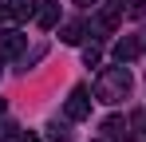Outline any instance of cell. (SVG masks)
I'll list each match as a JSON object with an SVG mask.
<instances>
[{
  "instance_id": "cell-4",
  "label": "cell",
  "mask_w": 146,
  "mask_h": 142,
  "mask_svg": "<svg viewBox=\"0 0 146 142\" xmlns=\"http://www.w3.org/2000/svg\"><path fill=\"white\" fill-rule=\"evenodd\" d=\"M119 24H122V4H107L95 20H91V32H115Z\"/></svg>"
},
{
  "instance_id": "cell-16",
  "label": "cell",
  "mask_w": 146,
  "mask_h": 142,
  "mask_svg": "<svg viewBox=\"0 0 146 142\" xmlns=\"http://www.w3.org/2000/svg\"><path fill=\"white\" fill-rule=\"evenodd\" d=\"M0 71H4V55H0Z\"/></svg>"
},
{
  "instance_id": "cell-10",
  "label": "cell",
  "mask_w": 146,
  "mask_h": 142,
  "mask_svg": "<svg viewBox=\"0 0 146 142\" xmlns=\"http://www.w3.org/2000/svg\"><path fill=\"white\" fill-rule=\"evenodd\" d=\"M0 138H4V142H20L24 134H20V126H16V122H4V126H0Z\"/></svg>"
},
{
  "instance_id": "cell-13",
  "label": "cell",
  "mask_w": 146,
  "mask_h": 142,
  "mask_svg": "<svg viewBox=\"0 0 146 142\" xmlns=\"http://www.w3.org/2000/svg\"><path fill=\"white\" fill-rule=\"evenodd\" d=\"M20 142H44V138H36V134H24V138H20Z\"/></svg>"
},
{
  "instance_id": "cell-8",
  "label": "cell",
  "mask_w": 146,
  "mask_h": 142,
  "mask_svg": "<svg viewBox=\"0 0 146 142\" xmlns=\"http://www.w3.org/2000/svg\"><path fill=\"white\" fill-rule=\"evenodd\" d=\"M103 134H107V138H122V134H126V118H119V115L103 118Z\"/></svg>"
},
{
  "instance_id": "cell-3",
  "label": "cell",
  "mask_w": 146,
  "mask_h": 142,
  "mask_svg": "<svg viewBox=\"0 0 146 142\" xmlns=\"http://www.w3.org/2000/svg\"><path fill=\"white\" fill-rule=\"evenodd\" d=\"M146 51V32L142 36H122L119 44H115V63H130L134 55H142Z\"/></svg>"
},
{
  "instance_id": "cell-11",
  "label": "cell",
  "mask_w": 146,
  "mask_h": 142,
  "mask_svg": "<svg viewBox=\"0 0 146 142\" xmlns=\"http://www.w3.org/2000/svg\"><path fill=\"white\" fill-rule=\"evenodd\" d=\"M99 59H103V51H99L95 44H91V47H83V63H87V67H95Z\"/></svg>"
},
{
  "instance_id": "cell-14",
  "label": "cell",
  "mask_w": 146,
  "mask_h": 142,
  "mask_svg": "<svg viewBox=\"0 0 146 142\" xmlns=\"http://www.w3.org/2000/svg\"><path fill=\"white\" fill-rule=\"evenodd\" d=\"M75 4H95V0H75Z\"/></svg>"
},
{
  "instance_id": "cell-9",
  "label": "cell",
  "mask_w": 146,
  "mask_h": 142,
  "mask_svg": "<svg viewBox=\"0 0 146 142\" xmlns=\"http://www.w3.org/2000/svg\"><path fill=\"white\" fill-rule=\"evenodd\" d=\"M126 16L130 20H142L146 16V0H126Z\"/></svg>"
},
{
  "instance_id": "cell-5",
  "label": "cell",
  "mask_w": 146,
  "mask_h": 142,
  "mask_svg": "<svg viewBox=\"0 0 146 142\" xmlns=\"http://www.w3.org/2000/svg\"><path fill=\"white\" fill-rule=\"evenodd\" d=\"M32 20H36V28H44V32L55 28V24H59V4H55V0H44V4L32 12Z\"/></svg>"
},
{
  "instance_id": "cell-17",
  "label": "cell",
  "mask_w": 146,
  "mask_h": 142,
  "mask_svg": "<svg viewBox=\"0 0 146 142\" xmlns=\"http://www.w3.org/2000/svg\"><path fill=\"white\" fill-rule=\"evenodd\" d=\"M142 115H146V111H142Z\"/></svg>"
},
{
  "instance_id": "cell-1",
  "label": "cell",
  "mask_w": 146,
  "mask_h": 142,
  "mask_svg": "<svg viewBox=\"0 0 146 142\" xmlns=\"http://www.w3.org/2000/svg\"><path fill=\"white\" fill-rule=\"evenodd\" d=\"M130 87H134V79H130L126 63H119V67H107L103 75H99L95 99H99V103H122V99L130 95Z\"/></svg>"
},
{
  "instance_id": "cell-12",
  "label": "cell",
  "mask_w": 146,
  "mask_h": 142,
  "mask_svg": "<svg viewBox=\"0 0 146 142\" xmlns=\"http://www.w3.org/2000/svg\"><path fill=\"white\" fill-rule=\"evenodd\" d=\"M48 130H51V142H71V134H67V130H59V126H55V122H51Z\"/></svg>"
},
{
  "instance_id": "cell-2",
  "label": "cell",
  "mask_w": 146,
  "mask_h": 142,
  "mask_svg": "<svg viewBox=\"0 0 146 142\" xmlns=\"http://www.w3.org/2000/svg\"><path fill=\"white\" fill-rule=\"evenodd\" d=\"M63 111H67V118H71V122L91 118V95H87V87H71L67 103H63Z\"/></svg>"
},
{
  "instance_id": "cell-7",
  "label": "cell",
  "mask_w": 146,
  "mask_h": 142,
  "mask_svg": "<svg viewBox=\"0 0 146 142\" xmlns=\"http://www.w3.org/2000/svg\"><path fill=\"white\" fill-rule=\"evenodd\" d=\"M83 32H87V28H83L79 20H67V24H59V40H63V44H79V40H83Z\"/></svg>"
},
{
  "instance_id": "cell-15",
  "label": "cell",
  "mask_w": 146,
  "mask_h": 142,
  "mask_svg": "<svg viewBox=\"0 0 146 142\" xmlns=\"http://www.w3.org/2000/svg\"><path fill=\"white\" fill-rule=\"evenodd\" d=\"M0 115H4V99H0Z\"/></svg>"
},
{
  "instance_id": "cell-6",
  "label": "cell",
  "mask_w": 146,
  "mask_h": 142,
  "mask_svg": "<svg viewBox=\"0 0 146 142\" xmlns=\"http://www.w3.org/2000/svg\"><path fill=\"white\" fill-rule=\"evenodd\" d=\"M28 36H20V32H0V55L4 59H16L20 51H24Z\"/></svg>"
}]
</instances>
